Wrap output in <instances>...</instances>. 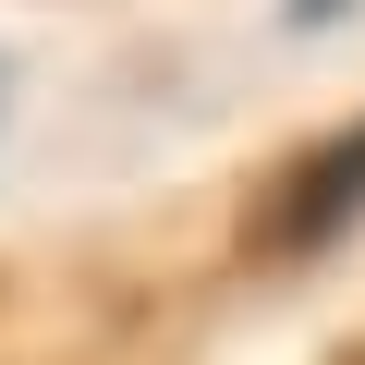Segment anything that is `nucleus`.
<instances>
[{
	"mask_svg": "<svg viewBox=\"0 0 365 365\" xmlns=\"http://www.w3.org/2000/svg\"><path fill=\"white\" fill-rule=\"evenodd\" d=\"M280 13H292V25H329V13H341V0H280Z\"/></svg>",
	"mask_w": 365,
	"mask_h": 365,
	"instance_id": "nucleus-2",
	"label": "nucleus"
},
{
	"mask_svg": "<svg viewBox=\"0 0 365 365\" xmlns=\"http://www.w3.org/2000/svg\"><path fill=\"white\" fill-rule=\"evenodd\" d=\"M0 110H13V61H0Z\"/></svg>",
	"mask_w": 365,
	"mask_h": 365,
	"instance_id": "nucleus-3",
	"label": "nucleus"
},
{
	"mask_svg": "<svg viewBox=\"0 0 365 365\" xmlns=\"http://www.w3.org/2000/svg\"><path fill=\"white\" fill-rule=\"evenodd\" d=\"M353 220H365V122H353V134H329V146L304 158L292 207H280V244H292V256H329Z\"/></svg>",
	"mask_w": 365,
	"mask_h": 365,
	"instance_id": "nucleus-1",
	"label": "nucleus"
}]
</instances>
